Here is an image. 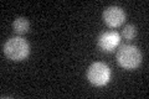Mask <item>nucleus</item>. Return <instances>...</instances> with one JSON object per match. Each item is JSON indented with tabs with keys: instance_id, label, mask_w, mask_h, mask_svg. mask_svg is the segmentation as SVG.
<instances>
[{
	"instance_id": "obj_4",
	"label": "nucleus",
	"mask_w": 149,
	"mask_h": 99,
	"mask_svg": "<svg viewBox=\"0 0 149 99\" xmlns=\"http://www.w3.org/2000/svg\"><path fill=\"white\" fill-rule=\"evenodd\" d=\"M120 36L116 31L102 32L98 37V47L104 52H112L119 46Z\"/></svg>"
},
{
	"instance_id": "obj_7",
	"label": "nucleus",
	"mask_w": 149,
	"mask_h": 99,
	"mask_svg": "<svg viewBox=\"0 0 149 99\" xmlns=\"http://www.w3.org/2000/svg\"><path fill=\"white\" fill-rule=\"evenodd\" d=\"M137 35V29H136V26H133V25H125L123 27V30H122V36L124 37L125 40H133L134 37H136Z\"/></svg>"
},
{
	"instance_id": "obj_2",
	"label": "nucleus",
	"mask_w": 149,
	"mask_h": 99,
	"mask_svg": "<svg viewBox=\"0 0 149 99\" xmlns=\"http://www.w3.org/2000/svg\"><path fill=\"white\" fill-rule=\"evenodd\" d=\"M4 53L9 60L22 61L30 53V46L22 37H13L4 44Z\"/></svg>"
},
{
	"instance_id": "obj_1",
	"label": "nucleus",
	"mask_w": 149,
	"mask_h": 99,
	"mask_svg": "<svg viewBox=\"0 0 149 99\" xmlns=\"http://www.w3.org/2000/svg\"><path fill=\"white\" fill-rule=\"evenodd\" d=\"M117 62L124 69H134L142 62V53L136 46L123 45L119 47L116 55Z\"/></svg>"
},
{
	"instance_id": "obj_6",
	"label": "nucleus",
	"mask_w": 149,
	"mask_h": 99,
	"mask_svg": "<svg viewBox=\"0 0 149 99\" xmlns=\"http://www.w3.org/2000/svg\"><path fill=\"white\" fill-rule=\"evenodd\" d=\"M29 26H30V24L27 21V19H25V17H17L16 20L13 22V29L19 35L26 34V32L29 31Z\"/></svg>"
},
{
	"instance_id": "obj_3",
	"label": "nucleus",
	"mask_w": 149,
	"mask_h": 99,
	"mask_svg": "<svg viewBox=\"0 0 149 99\" xmlns=\"http://www.w3.org/2000/svg\"><path fill=\"white\" fill-rule=\"evenodd\" d=\"M87 79L93 86H104L111 79V69L103 62H95L87 69Z\"/></svg>"
},
{
	"instance_id": "obj_5",
	"label": "nucleus",
	"mask_w": 149,
	"mask_h": 99,
	"mask_svg": "<svg viewBox=\"0 0 149 99\" xmlns=\"http://www.w3.org/2000/svg\"><path fill=\"white\" fill-rule=\"evenodd\" d=\"M125 14L119 6H108L103 11V20L109 27H118L124 22Z\"/></svg>"
}]
</instances>
